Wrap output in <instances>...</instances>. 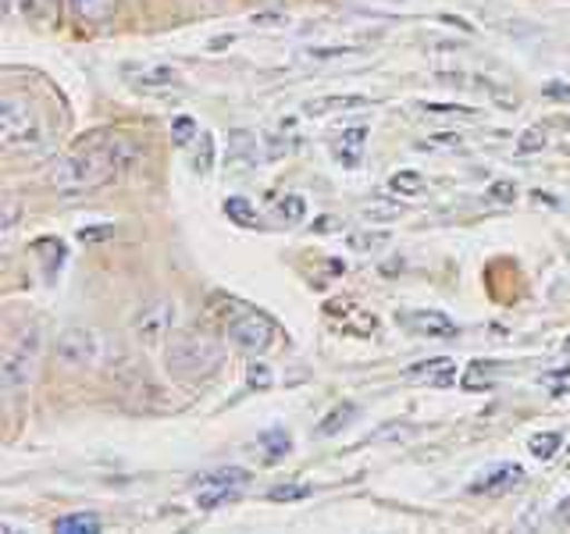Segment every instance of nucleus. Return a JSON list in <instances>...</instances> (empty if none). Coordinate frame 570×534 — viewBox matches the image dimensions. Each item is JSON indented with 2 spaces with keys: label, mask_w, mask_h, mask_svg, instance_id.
<instances>
[{
  "label": "nucleus",
  "mask_w": 570,
  "mask_h": 534,
  "mask_svg": "<svg viewBox=\"0 0 570 534\" xmlns=\"http://www.w3.org/2000/svg\"><path fill=\"white\" fill-rule=\"evenodd\" d=\"M136 160V147L107 129L86 132L76 139V150L58 157L47 168V186L58 192H94L111 182Z\"/></svg>",
  "instance_id": "obj_1"
},
{
  "label": "nucleus",
  "mask_w": 570,
  "mask_h": 534,
  "mask_svg": "<svg viewBox=\"0 0 570 534\" xmlns=\"http://www.w3.org/2000/svg\"><path fill=\"white\" fill-rule=\"evenodd\" d=\"M222 360H225L222 343L200 328L175 335L165 353V367H168V374H175V378H207V374L222 367Z\"/></svg>",
  "instance_id": "obj_2"
},
{
  "label": "nucleus",
  "mask_w": 570,
  "mask_h": 534,
  "mask_svg": "<svg viewBox=\"0 0 570 534\" xmlns=\"http://www.w3.org/2000/svg\"><path fill=\"white\" fill-rule=\"evenodd\" d=\"M0 142L8 150H26V154L47 147L43 121L26 97L4 93V100H0Z\"/></svg>",
  "instance_id": "obj_3"
},
{
  "label": "nucleus",
  "mask_w": 570,
  "mask_h": 534,
  "mask_svg": "<svg viewBox=\"0 0 570 534\" xmlns=\"http://www.w3.org/2000/svg\"><path fill=\"white\" fill-rule=\"evenodd\" d=\"M40 346H43V335L36 325L18 332V338L4 349V360H0V385H4V392H14L32 382L36 360H40Z\"/></svg>",
  "instance_id": "obj_4"
},
{
  "label": "nucleus",
  "mask_w": 570,
  "mask_h": 534,
  "mask_svg": "<svg viewBox=\"0 0 570 534\" xmlns=\"http://www.w3.org/2000/svg\"><path fill=\"white\" fill-rule=\"evenodd\" d=\"M175 325V303L171 299H154L132 317V335L142 349H160L168 343Z\"/></svg>",
  "instance_id": "obj_5"
},
{
  "label": "nucleus",
  "mask_w": 570,
  "mask_h": 534,
  "mask_svg": "<svg viewBox=\"0 0 570 534\" xmlns=\"http://www.w3.org/2000/svg\"><path fill=\"white\" fill-rule=\"evenodd\" d=\"M275 335H278L275 320L267 317V314H261V310H243L239 317H232V320H228V338H232V343H236L239 349H246V353H264V349H272Z\"/></svg>",
  "instance_id": "obj_6"
},
{
  "label": "nucleus",
  "mask_w": 570,
  "mask_h": 534,
  "mask_svg": "<svg viewBox=\"0 0 570 534\" xmlns=\"http://www.w3.org/2000/svg\"><path fill=\"white\" fill-rule=\"evenodd\" d=\"M97 356H100V343L89 328H65L58 335V360L61 364L89 367V364H97Z\"/></svg>",
  "instance_id": "obj_7"
},
{
  "label": "nucleus",
  "mask_w": 570,
  "mask_h": 534,
  "mask_svg": "<svg viewBox=\"0 0 570 534\" xmlns=\"http://www.w3.org/2000/svg\"><path fill=\"white\" fill-rule=\"evenodd\" d=\"M435 79L450 82V86H474V89H481V93H489L499 107H507V111H513V107H517V97L507 93V86H499V82H492L485 76H468V71H435Z\"/></svg>",
  "instance_id": "obj_8"
},
{
  "label": "nucleus",
  "mask_w": 570,
  "mask_h": 534,
  "mask_svg": "<svg viewBox=\"0 0 570 534\" xmlns=\"http://www.w3.org/2000/svg\"><path fill=\"white\" fill-rule=\"evenodd\" d=\"M517 485H524V471L517 467V463H499V467H492L485 477H478L471 492L474 495H503Z\"/></svg>",
  "instance_id": "obj_9"
},
{
  "label": "nucleus",
  "mask_w": 570,
  "mask_h": 534,
  "mask_svg": "<svg viewBox=\"0 0 570 534\" xmlns=\"http://www.w3.org/2000/svg\"><path fill=\"white\" fill-rule=\"evenodd\" d=\"M403 325L417 335H428V338H453L456 335V325L453 317H445L442 310H414V314H403Z\"/></svg>",
  "instance_id": "obj_10"
},
{
  "label": "nucleus",
  "mask_w": 570,
  "mask_h": 534,
  "mask_svg": "<svg viewBox=\"0 0 570 534\" xmlns=\"http://www.w3.org/2000/svg\"><path fill=\"white\" fill-rule=\"evenodd\" d=\"M125 79H129L139 93H157V89H168L178 82V71L168 65H150V68H125Z\"/></svg>",
  "instance_id": "obj_11"
},
{
  "label": "nucleus",
  "mask_w": 570,
  "mask_h": 534,
  "mask_svg": "<svg viewBox=\"0 0 570 534\" xmlns=\"http://www.w3.org/2000/svg\"><path fill=\"white\" fill-rule=\"evenodd\" d=\"M371 107L367 97H356V93H346V97H317V100H307L303 103V115L307 118H325V115H338V111H364Z\"/></svg>",
  "instance_id": "obj_12"
},
{
  "label": "nucleus",
  "mask_w": 570,
  "mask_h": 534,
  "mask_svg": "<svg viewBox=\"0 0 570 534\" xmlns=\"http://www.w3.org/2000/svg\"><path fill=\"white\" fill-rule=\"evenodd\" d=\"M261 160V142L254 132L232 129L228 132V165H257Z\"/></svg>",
  "instance_id": "obj_13"
},
{
  "label": "nucleus",
  "mask_w": 570,
  "mask_h": 534,
  "mask_svg": "<svg viewBox=\"0 0 570 534\" xmlns=\"http://www.w3.org/2000/svg\"><path fill=\"white\" fill-rule=\"evenodd\" d=\"M243 485H249V471L246 467H222V471L200 474L193 481L196 492H204V488H243Z\"/></svg>",
  "instance_id": "obj_14"
},
{
  "label": "nucleus",
  "mask_w": 570,
  "mask_h": 534,
  "mask_svg": "<svg viewBox=\"0 0 570 534\" xmlns=\"http://www.w3.org/2000/svg\"><path fill=\"white\" fill-rule=\"evenodd\" d=\"M364 142H367V129L364 125H356V129H346L343 136L335 139V157L343 160L346 168H356L364 157Z\"/></svg>",
  "instance_id": "obj_15"
},
{
  "label": "nucleus",
  "mask_w": 570,
  "mask_h": 534,
  "mask_svg": "<svg viewBox=\"0 0 570 534\" xmlns=\"http://www.w3.org/2000/svg\"><path fill=\"white\" fill-rule=\"evenodd\" d=\"M560 129H567V121H539V125H531V129L521 139H517V150H521V154H539V150L549 147L552 132H560Z\"/></svg>",
  "instance_id": "obj_16"
},
{
  "label": "nucleus",
  "mask_w": 570,
  "mask_h": 534,
  "mask_svg": "<svg viewBox=\"0 0 570 534\" xmlns=\"http://www.w3.org/2000/svg\"><path fill=\"white\" fill-rule=\"evenodd\" d=\"M225 218L232 225H239V228H264L261 210L249 204L246 196H228V200H225Z\"/></svg>",
  "instance_id": "obj_17"
},
{
  "label": "nucleus",
  "mask_w": 570,
  "mask_h": 534,
  "mask_svg": "<svg viewBox=\"0 0 570 534\" xmlns=\"http://www.w3.org/2000/svg\"><path fill=\"white\" fill-rule=\"evenodd\" d=\"M32 254H40V257H43L47 281H53V275L61 271V264H65V257H68V249H65V243H61V239L47 236V239H36V243H32Z\"/></svg>",
  "instance_id": "obj_18"
},
{
  "label": "nucleus",
  "mask_w": 570,
  "mask_h": 534,
  "mask_svg": "<svg viewBox=\"0 0 570 534\" xmlns=\"http://www.w3.org/2000/svg\"><path fill=\"white\" fill-rule=\"evenodd\" d=\"M356 403H338V406H332V414H325L321 417V424H317V435L321 438H332V435H338L343 427H350L353 421H356Z\"/></svg>",
  "instance_id": "obj_19"
},
{
  "label": "nucleus",
  "mask_w": 570,
  "mask_h": 534,
  "mask_svg": "<svg viewBox=\"0 0 570 534\" xmlns=\"http://www.w3.org/2000/svg\"><path fill=\"white\" fill-rule=\"evenodd\" d=\"M58 534H97L100 531V516L97 513H68L53 521Z\"/></svg>",
  "instance_id": "obj_20"
},
{
  "label": "nucleus",
  "mask_w": 570,
  "mask_h": 534,
  "mask_svg": "<svg viewBox=\"0 0 570 534\" xmlns=\"http://www.w3.org/2000/svg\"><path fill=\"white\" fill-rule=\"evenodd\" d=\"M71 11H76V18H82V22L97 26V22H107L115 11V0H68Z\"/></svg>",
  "instance_id": "obj_21"
},
{
  "label": "nucleus",
  "mask_w": 570,
  "mask_h": 534,
  "mask_svg": "<svg viewBox=\"0 0 570 534\" xmlns=\"http://www.w3.org/2000/svg\"><path fill=\"white\" fill-rule=\"evenodd\" d=\"M22 14L36 29L58 26V4H53V0H22Z\"/></svg>",
  "instance_id": "obj_22"
},
{
  "label": "nucleus",
  "mask_w": 570,
  "mask_h": 534,
  "mask_svg": "<svg viewBox=\"0 0 570 534\" xmlns=\"http://www.w3.org/2000/svg\"><path fill=\"white\" fill-rule=\"evenodd\" d=\"M261 449L267 453V463H278L285 453L293 449V438H289V432H282V427H272V432H261Z\"/></svg>",
  "instance_id": "obj_23"
},
{
  "label": "nucleus",
  "mask_w": 570,
  "mask_h": 534,
  "mask_svg": "<svg viewBox=\"0 0 570 534\" xmlns=\"http://www.w3.org/2000/svg\"><path fill=\"white\" fill-rule=\"evenodd\" d=\"M275 214H278V221H285V225H299L303 218H307V200L296 196V192H285V196H278Z\"/></svg>",
  "instance_id": "obj_24"
},
{
  "label": "nucleus",
  "mask_w": 570,
  "mask_h": 534,
  "mask_svg": "<svg viewBox=\"0 0 570 534\" xmlns=\"http://www.w3.org/2000/svg\"><path fill=\"white\" fill-rule=\"evenodd\" d=\"M560 445H563V435L560 432H542V435H531L528 438V453L534 459H552L560 453Z\"/></svg>",
  "instance_id": "obj_25"
},
{
  "label": "nucleus",
  "mask_w": 570,
  "mask_h": 534,
  "mask_svg": "<svg viewBox=\"0 0 570 534\" xmlns=\"http://www.w3.org/2000/svg\"><path fill=\"white\" fill-rule=\"evenodd\" d=\"M361 47H311L303 50V58L307 61H343V58H361Z\"/></svg>",
  "instance_id": "obj_26"
},
{
  "label": "nucleus",
  "mask_w": 570,
  "mask_h": 534,
  "mask_svg": "<svg viewBox=\"0 0 570 534\" xmlns=\"http://www.w3.org/2000/svg\"><path fill=\"white\" fill-rule=\"evenodd\" d=\"M196 136H200V125H196V118H189V115L171 118V142H175V147H189Z\"/></svg>",
  "instance_id": "obj_27"
},
{
  "label": "nucleus",
  "mask_w": 570,
  "mask_h": 534,
  "mask_svg": "<svg viewBox=\"0 0 570 534\" xmlns=\"http://www.w3.org/2000/svg\"><path fill=\"white\" fill-rule=\"evenodd\" d=\"M389 186L396 189V192H403V196H417V192H424V178H421V171H396L389 178Z\"/></svg>",
  "instance_id": "obj_28"
},
{
  "label": "nucleus",
  "mask_w": 570,
  "mask_h": 534,
  "mask_svg": "<svg viewBox=\"0 0 570 534\" xmlns=\"http://www.w3.org/2000/svg\"><path fill=\"white\" fill-rule=\"evenodd\" d=\"M314 495V485H275L267 488V498L272 503H299V498H311Z\"/></svg>",
  "instance_id": "obj_29"
},
{
  "label": "nucleus",
  "mask_w": 570,
  "mask_h": 534,
  "mask_svg": "<svg viewBox=\"0 0 570 534\" xmlns=\"http://www.w3.org/2000/svg\"><path fill=\"white\" fill-rule=\"evenodd\" d=\"M193 168H196V175L214 171V136L210 132L200 136V150H196V157H193Z\"/></svg>",
  "instance_id": "obj_30"
},
{
  "label": "nucleus",
  "mask_w": 570,
  "mask_h": 534,
  "mask_svg": "<svg viewBox=\"0 0 570 534\" xmlns=\"http://www.w3.org/2000/svg\"><path fill=\"white\" fill-rule=\"evenodd\" d=\"M246 385L257 388V392H267V388L275 385V370L267 367V364H249L246 367Z\"/></svg>",
  "instance_id": "obj_31"
},
{
  "label": "nucleus",
  "mask_w": 570,
  "mask_h": 534,
  "mask_svg": "<svg viewBox=\"0 0 570 534\" xmlns=\"http://www.w3.org/2000/svg\"><path fill=\"white\" fill-rule=\"evenodd\" d=\"M435 370H453V360L450 356H435V360H424V364H414L406 370V378H428V374Z\"/></svg>",
  "instance_id": "obj_32"
},
{
  "label": "nucleus",
  "mask_w": 570,
  "mask_h": 534,
  "mask_svg": "<svg viewBox=\"0 0 570 534\" xmlns=\"http://www.w3.org/2000/svg\"><path fill=\"white\" fill-rule=\"evenodd\" d=\"M424 115H456V118H478L474 107H460V103H421Z\"/></svg>",
  "instance_id": "obj_33"
},
{
  "label": "nucleus",
  "mask_w": 570,
  "mask_h": 534,
  "mask_svg": "<svg viewBox=\"0 0 570 534\" xmlns=\"http://www.w3.org/2000/svg\"><path fill=\"white\" fill-rule=\"evenodd\" d=\"M489 196H492L495 204H513V200H517V186L507 182V178H499V182L489 186Z\"/></svg>",
  "instance_id": "obj_34"
},
{
  "label": "nucleus",
  "mask_w": 570,
  "mask_h": 534,
  "mask_svg": "<svg viewBox=\"0 0 570 534\" xmlns=\"http://www.w3.org/2000/svg\"><path fill=\"white\" fill-rule=\"evenodd\" d=\"M82 243H104V239H115V225H89L79 231Z\"/></svg>",
  "instance_id": "obj_35"
},
{
  "label": "nucleus",
  "mask_w": 570,
  "mask_h": 534,
  "mask_svg": "<svg viewBox=\"0 0 570 534\" xmlns=\"http://www.w3.org/2000/svg\"><path fill=\"white\" fill-rule=\"evenodd\" d=\"M389 243V231H374V236H350L353 249H374V246H385Z\"/></svg>",
  "instance_id": "obj_36"
},
{
  "label": "nucleus",
  "mask_w": 570,
  "mask_h": 534,
  "mask_svg": "<svg viewBox=\"0 0 570 534\" xmlns=\"http://www.w3.org/2000/svg\"><path fill=\"white\" fill-rule=\"evenodd\" d=\"M18 214H22V207H18L14 196H8V200H4V221H0V228L11 231V228H14V221H18Z\"/></svg>",
  "instance_id": "obj_37"
},
{
  "label": "nucleus",
  "mask_w": 570,
  "mask_h": 534,
  "mask_svg": "<svg viewBox=\"0 0 570 534\" xmlns=\"http://www.w3.org/2000/svg\"><path fill=\"white\" fill-rule=\"evenodd\" d=\"M546 97L549 100H570V86L567 82H549L546 86Z\"/></svg>",
  "instance_id": "obj_38"
},
{
  "label": "nucleus",
  "mask_w": 570,
  "mask_h": 534,
  "mask_svg": "<svg viewBox=\"0 0 570 534\" xmlns=\"http://www.w3.org/2000/svg\"><path fill=\"white\" fill-rule=\"evenodd\" d=\"M257 26H285V14H254Z\"/></svg>",
  "instance_id": "obj_39"
},
{
  "label": "nucleus",
  "mask_w": 570,
  "mask_h": 534,
  "mask_svg": "<svg viewBox=\"0 0 570 534\" xmlns=\"http://www.w3.org/2000/svg\"><path fill=\"white\" fill-rule=\"evenodd\" d=\"M557 516H560V521H570V498H563L560 510H557Z\"/></svg>",
  "instance_id": "obj_40"
},
{
  "label": "nucleus",
  "mask_w": 570,
  "mask_h": 534,
  "mask_svg": "<svg viewBox=\"0 0 570 534\" xmlns=\"http://www.w3.org/2000/svg\"><path fill=\"white\" fill-rule=\"evenodd\" d=\"M560 349H563V353H570V335L563 338V346H560Z\"/></svg>",
  "instance_id": "obj_41"
},
{
  "label": "nucleus",
  "mask_w": 570,
  "mask_h": 534,
  "mask_svg": "<svg viewBox=\"0 0 570 534\" xmlns=\"http://www.w3.org/2000/svg\"><path fill=\"white\" fill-rule=\"evenodd\" d=\"M200 4H218V0H200Z\"/></svg>",
  "instance_id": "obj_42"
}]
</instances>
